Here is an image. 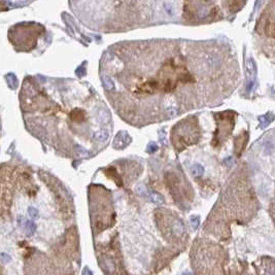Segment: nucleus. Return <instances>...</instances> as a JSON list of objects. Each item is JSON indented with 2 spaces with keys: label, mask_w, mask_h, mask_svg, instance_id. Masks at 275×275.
<instances>
[{
  "label": "nucleus",
  "mask_w": 275,
  "mask_h": 275,
  "mask_svg": "<svg viewBox=\"0 0 275 275\" xmlns=\"http://www.w3.org/2000/svg\"><path fill=\"white\" fill-rule=\"evenodd\" d=\"M136 192H137L140 196L146 198V199H148L149 201H152V202H154V203H158V204L163 203V199L161 198V196L155 194V193L148 192V190L144 186H138L137 189H136Z\"/></svg>",
  "instance_id": "1"
},
{
  "label": "nucleus",
  "mask_w": 275,
  "mask_h": 275,
  "mask_svg": "<svg viewBox=\"0 0 275 275\" xmlns=\"http://www.w3.org/2000/svg\"><path fill=\"white\" fill-rule=\"evenodd\" d=\"M247 69H248V81H247L246 90L250 92L254 88L255 80V74H257V67L252 59H249L247 61Z\"/></svg>",
  "instance_id": "2"
},
{
  "label": "nucleus",
  "mask_w": 275,
  "mask_h": 275,
  "mask_svg": "<svg viewBox=\"0 0 275 275\" xmlns=\"http://www.w3.org/2000/svg\"><path fill=\"white\" fill-rule=\"evenodd\" d=\"M130 142V137L127 133L125 132H120L118 135L116 136L114 138V142H113V146L116 148H124L128 145V143Z\"/></svg>",
  "instance_id": "3"
},
{
  "label": "nucleus",
  "mask_w": 275,
  "mask_h": 275,
  "mask_svg": "<svg viewBox=\"0 0 275 275\" xmlns=\"http://www.w3.org/2000/svg\"><path fill=\"white\" fill-rule=\"evenodd\" d=\"M70 119L73 122H77V123H81L86 120V111L80 109V108H75L70 112Z\"/></svg>",
  "instance_id": "4"
},
{
  "label": "nucleus",
  "mask_w": 275,
  "mask_h": 275,
  "mask_svg": "<svg viewBox=\"0 0 275 275\" xmlns=\"http://www.w3.org/2000/svg\"><path fill=\"white\" fill-rule=\"evenodd\" d=\"M105 172H106V174H107V175L109 176L111 179H113L114 182H116V184H118L119 187H122V184H123V181H122L121 177L119 176V173L116 172V170L114 169L113 167L107 168V169L105 170Z\"/></svg>",
  "instance_id": "5"
},
{
  "label": "nucleus",
  "mask_w": 275,
  "mask_h": 275,
  "mask_svg": "<svg viewBox=\"0 0 275 275\" xmlns=\"http://www.w3.org/2000/svg\"><path fill=\"white\" fill-rule=\"evenodd\" d=\"M5 78H6L7 84H9V87L10 89H12V90L17 89V87H18V78H17V76L13 74V73H9V74H6Z\"/></svg>",
  "instance_id": "6"
},
{
  "label": "nucleus",
  "mask_w": 275,
  "mask_h": 275,
  "mask_svg": "<svg viewBox=\"0 0 275 275\" xmlns=\"http://www.w3.org/2000/svg\"><path fill=\"white\" fill-rule=\"evenodd\" d=\"M24 228L28 235H32L36 231V225L32 220H24Z\"/></svg>",
  "instance_id": "7"
},
{
  "label": "nucleus",
  "mask_w": 275,
  "mask_h": 275,
  "mask_svg": "<svg viewBox=\"0 0 275 275\" xmlns=\"http://www.w3.org/2000/svg\"><path fill=\"white\" fill-rule=\"evenodd\" d=\"M259 121L261 122V128H265L266 126H268L269 124L273 121V116L270 114H265V116H262L259 118Z\"/></svg>",
  "instance_id": "8"
},
{
  "label": "nucleus",
  "mask_w": 275,
  "mask_h": 275,
  "mask_svg": "<svg viewBox=\"0 0 275 275\" xmlns=\"http://www.w3.org/2000/svg\"><path fill=\"white\" fill-rule=\"evenodd\" d=\"M102 83L106 90H108V91H112V90H114V84L110 77H108V76H103Z\"/></svg>",
  "instance_id": "9"
},
{
  "label": "nucleus",
  "mask_w": 275,
  "mask_h": 275,
  "mask_svg": "<svg viewBox=\"0 0 275 275\" xmlns=\"http://www.w3.org/2000/svg\"><path fill=\"white\" fill-rule=\"evenodd\" d=\"M95 139L98 141H105L108 138V132L107 130H100L98 131L96 134L94 135Z\"/></svg>",
  "instance_id": "10"
},
{
  "label": "nucleus",
  "mask_w": 275,
  "mask_h": 275,
  "mask_svg": "<svg viewBox=\"0 0 275 275\" xmlns=\"http://www.w3.org/2000/svg\"><path fill=\"white\" fill-rule=\"evenodd\" d=\"M191 171H192V174L194 176H201L204 172V168H203V166H201L199 164H196L192 167Z\"/></svg>",
  "instance_id": "11"
},
{
  "label": "nucleus",
  "mask_w": 275,
  "mask_h": 275,
  "mask_svg": "<svg viewBox=\"0 0 275 275\" xmlns=\"http://www.w3.org/2000/svg\"><path fill=\"white\" fill-rule=\"evenodd\" d=\"M28 213L30 214V216L33 217V219H36V217H38V216H39V212H38L37 209L34 207H29Z\"/></svg>",
  "instance_id": "12"
},
{
  "label": "nucleus",
  "mask_w": 275,
  "mask_h": 275,
  "mask_svg": "<svg viewBox=\"0 0 275 275\" xmlns=\"http://www.w3.org/2000/svg\"><path fill=\"white\" fill-rule=\"evenodd\" d=\"M9 261H10V257L7 254H5V252L0 254V262H2L3 264H6V263H9Z\"/></svg>",
  "instance_id": "13"
},
{
  "label": "nucleus",
  "mask_w": 275,
  "mask_h": 275,
  "mask_svg": "<svg viewBox=\"0 0 275 275\" xmlns=\"http://www.w3.org/2000/svg\"><path fill=\"white\" fill-rule=\"evenodd\" d=\"M191 222H192V227H193V229H197L198 225H199V222H200L199 216H193L192 219H191Z\"/></svg>",
  "instance_id": "14"
},
{
  "label": "nucleus",
  "mask_w": 275,
  "mask_h": 275,
  "mask_svg": "<svg viewBox=\"0 0 275 275\" xmlns=\"http://www.w3.org/2000/svg\"><path fill=\"white\" fill-rule=\"evenodd\" d=\"M164 7H165V10L168 13H169V15H172V12H173V6L171 5V3H167V2H166V3H164Z\"/></svg>",
  "instance_id": "15"
},
{
  "label": "nucleus",
  "mask_w": 275,
  "mask_h": 275,
  "mask_svg": "<svg viewBox=\"0 0 275 275\" xmlns=\"http://www.w3.org/2000/svg\"><path fill=\"white\" fill-rule=\"evenodd\" d=\"M148 152H156L157 151V148H158V146H157V144L155 143V142H151L148 144Z\"/></svg>",
  "instance_id": "16"
},
{
  "label": "nucleus",
  "mask_w": 275,
  "mask_h": 275,
  "mask_svg": "<svg viewBox=\"0 0 275 275\" xmlns=\"http://www.w3.org/2000/svg\"><path fill=\"white\" fill-rule=\"evenodd\" d=\"M167 111H168V113H169L171 116H176V114H177V109H176L175 107H172V106H171V107H168L167 108Z\"/></svg>",
  "instance_id": "17"
},
{
  "label": "nucleus",
  "mask_w": 275,
  "mask_h": 275,
  "mask_svg": "<svg viewBox=\"0 0 275 275\" xmlns=\"http://www.w3.org/2000/svg\"><path fill=\"white\" fill-rule=\"evenodd\" d=\"M85 72H86V70H85V68H84V66H80L77 69H76V74H78L80 76H83L85 74Z\"/></svg>",
  "instance_id": "18"
},
{
  "label": "nucleus",
  "mask_w": 275,
  "mask_h": 275,
  "mask_svg": "<svg viewBox=\"0 0 275 275\" xmlns=\"http://www.w3.org/2000/svg\"><path fill=\"white\" fill-rule=\"evenodd\" d=\"M83 275H92V272L90 271L89 268H86L83 272Z\"/></svg>",
  "instance_id": "19"
},
{
  "label": "nucleus",
  "mask_w": 275,
  "mask_h": 275,
  "mask_svg": "<svg viewBox=\"0 0 275 275\" xmlns=\"http://www.w3.org/2000/svg\"><path fill=\"white\" fill-rule=\"evenodd\" d=\"M78 152H80L81 155H87V154H88V152H87V151H85V149H84L83 148H80V146H78Z\"/></svg>",
  "instance_id": "20"
}]
</instances>
